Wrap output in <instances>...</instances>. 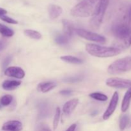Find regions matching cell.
<instances>
[{
  "instance_id": "6da1fadb",
  "label": "cell",
  "mask_w": 131,
  "mask_h": 131,
  "mask_svg": "<svg viewBox=\"0 0 131 131\" xmlns=\"http://www.w3.org/2000/svg\"><path fill=\"white\" fill-rule=\"evenodd\" d=\"M85 49L88 54L98 58L113 57L121 52V50L117 47H105L94 43H88Z\"/></svg>"
},
{
  "instance_id": "7a4b0ae2",
  "label": "cell",
  "mask_w": 131,
  "mask_h": 131,
  "mask_svg": "<svg viewBox=\"0 0 131 131\" xmlns=\"http://www.w3.org/2000/svg\"><path fill=\"white\" fill-rule=\"evenodd\" d=\"M98 0H82L70 10V14L76 17H88L93 15Z\"/></svg>"
},
{
  "instance_id": "3957f363",
  "label": "cell",
  "mask_w": 131,
  "mask_h": 131,
  "mask_svg": "<svg viewBox=\"0 0 131 131\" xmlns=\"http://www.w3.org/2000/svg\"><path fill=\"white\" fill-rule=\"evenodd\" d=\"M110 0H98L94 12L90 20V25L94 29H99L103 20L105 13L110 4Z\"/></svg>"
},
{
  "instance_id": "277c9868",
  "label": "cell",
  "mask_w": 131,
  "mask_h": 131,
  "mask_svg": "<svg viewBox=\"0 0 131 131\" xmlns=\"http://www.w3.org/2000/svg\"><path fill=\"white\" fill-rule=\"evenodd\" d=\"M130 70L131 56H127L112 63L107 69V72L112 75H116L127 72Z\"/></svg>"
},
{
  "instance_id": "5b68a950",
  "label": "cell",
  "mask_w": 131,
  "mask_h": 131,
  "mask_svg": "<svg viewBox=\"0 0 131 131\" xmlns=\"http://www.w3.org/2000/svg\"><path fill=\"white\" fill-rule=\"evenodd\" d=\"M113 34L120 40L124 42L131 35V29L127 22L118 23L112 27Z\"/></svg>"
},
{
  "instance_id": "8992f818",
  "label": "cell",
  "mask_w": 131,
  "mask_h": 131,
  "mask_svg": "<svg viewBox=\"0 0 131 131\" xmlns=\"http://www.w3.org/2000/svg\"><path fill=\"white\" fill-rule=\"evenodd\" d=\"M75 31L79 37L88 40L93 41L100 43H105L106 42V38L96 33L83 29H77Z\"/></svg>"
},
{
  "instance_id": "52a82bcc",
  "label": "cell",
  "mask_w": 131,
  "mask_h": 131,
  "mask_svg": "<svg viewBox=\"0 0 131 131\" xmlns=\"http://www.w3.org/2000/svg\"><path fill=\"white\" fill-rule=\"evenodd\" d=\"M106 84L108 86L119 89L131 88V80L118 78H109L106 80Z\"/></svg>"
},
{
  "instance_id": "ba28073f",
  "label": "cell",
  "mask_w": 131,
  "mask_h": 131,
  "mask_svg": "<svg viewBox=\"0 0 131 131\" xmlns=\"http://www.w3.org/2000/svg\"><path fill=\"white\" fill-rule=\"evenodd\" d=\"M119 100V95L118 92H115V93L113 95V97L111 98V101L110 102V104H109L108 107H107V110H106V111L104 112L103 115V119L104 120H108L110 117L111 116V115L114 113L115 110H116V107H117L118 102Z\"/></svg>"
},
{
  "instance_id": "9c48e42d",
  "label": "cell",
  "mask_w": 131,
  "mask_h": 131,
  "mask_svg": "<svg viewBox=\"0 0 131 131\" xmlns=\"http://www.w3.org/2000/svg\"><path fill=\"white\" fill-rule=\"evenodd\" d=\"M4 73L6 76L17 79H23L25 76V72L23 69L18 67H10L6 68Z\"/></svg>"
},
{
  "instance_id": "30bf717a",
  "label": "cell",
  "mask_w": 131,
  "mask_h": 131,
  "mask_svg": "<svg viewBox=\"0 0 131 131\" xmlns=\"http://www.w3.org/2000/svg\"><path fill=\"white\" fill-rule=\"evenodd\" d=\"M1 129L4 131H20L23 129V124L18 120H10L3 125Z\"/></svg>"
},
{
  "instance_id": "8fae6325",
  "label": "cell",
  "mask_w": 131,
  "mask_h": 131,
  "mask_svg": "<svg viewBox=\"0 0 131 131\" xmlns=\"http://www.w3.org/2000/svg\"><path fill=\"white\" fill-rule=\"evenodd\" d=\"M47 11H48L50 19L54 20V19H57L58 17L61 15L63 12V9L59 5L51 4L49 5L48 8H47Z\"/></svg>"
},
{
  "instance_id": "7c38bea8",
  "label": "cell",
  "mask_w": 131,
  "mask_h": 131,
  "mask_svg": "<svg viewBox=\"0 0 131 131\" xmlns=\"http://www.w3.org/2000/svg\"><path fill=\"white\" fill-rule=\"evenodd\" d=\"M78 103H79V99H73L67 101L66 103L64 104L63 106V111L64 113L67 115H70L77 107Z\"/></svg>"
},
{
  "instance_id": "4fadbf2b",
  "label": "cell",
  "mask_w": 131,
  "mask_h": 131,
  "mask_svg": "<svg viewBox=\"0 0 131 131\" xmlns=\"http://www.w3.org/2000/svg\"><path fill=\"white\" fill-rule=\"evenodd\" d=\"M62 24L63 35H65L69 38H70L73 36L74 32L75 31L74 24L67 19H63Z\"/></svg>"
},
{
  "instance_id": "5bb4252c",
  "label": "cell",
  "mask_w": 131,
  "mask_h": 131,
  "mask_svg": "<svg viewBox=\"0 0 131 131\" xmlns=\"http://www.w3.org/2000/svg\"><path fill=\"white\" fill-rule=\"evenodd\" d=\"M56 85H57V84L54 81L42 82V83H39L38 84L37 90H38V91L42 92V93H47V92H50L54 88H56Z\"/></svg>"
},
{
  "instance_id": "9a60e30c",
  "label": "cell",
  "mask_w": 131,
  "mask_h": 131,
  "mask_svg": "<svg viewBox=\"0 0 131 131\" xmlns=\"http://www.w3.org/2000/svg\"><path fill=\"white\" fill-rule=\"evenodd\" d=\"M21 84V81L17 80H5L2 83V88L5 90L11 91L16 89Z\"/></svg>"
},
{
  "instance_id": "2e32d148",
  "label": "cell",
  "mask_w": 131,
  "mask_h": 131,
  "mask_svg": "<svg viewBox=\"0 0 131 131\" xmlns=\"http://www.w3.org/2000/svg\"><path fill=\"white\" fill-rule=\"evenodd\" d=\"M131 102V88H129L128 90L125 93L122 102L121 110L122 112H126L129 108L130 104Z\"/></svg>"
},
{
  "instance_id": "e0dca14e",
  "label": "cell",
  "mask_w": 131,
  "mask_h": 131,
  "mask_svg": "<svg viewBox=\"0 0 131 131\" xmlns=\"http://www.w3.org/2000/svg\"><path fill=\"white\" fill-rule=\"evenodd\" d=\"M61 60L63 61L69 63L74 64V65H80V64L83 63V60L79 58L78 57L73 56H61Z\"/></svg>"
},
{
  "instance_id": "ac0fdd59",
  "label": "cell",
  "mask_w": 131,
  "mask_h": 131,
  "mask_svg": "<svg viewBox=\"0 0 131 131\" xmlns=\"http://www.w3.org/2000/svg\"><path fill=\"white\" fill-rule=\"evenodd\" d=\"M0 33L3 37H11L14 35V31L11 28L6 26L4 24H0Z\"/></svg>"
},
{
  "instance_id": "d6986e66",
  "label": "cell",
  "mask_w": 131,
  "mask_h": 131,
  "mask_svg": "<svg viewBox=\"0 0 131 131\" xmlns=\"http://www.w3.org/2000/svg\"><path fill=\"white\" fill-rule=\"evenodd\" d=\"M24 34L28 37L34 40H39L42 38V35L37 31L33 30V29H26L24 31Z\"/></svg>"
},
{
  "instance_id": "ffe728a7",
  "label": "cell",
  "mask_w": 131,
  "mask_h": 131,
  "mask_svg": "<svg viewBox=\"0 0 131 131\" xmlns=\"http://www.w3.org/2000/svg\"><path fill=\"white\" fill-rule=\"evenodd\" d=\"M69 40H70V38L67 37L65 35L61 34L56 35L54 38L55 42H56L57 44L61 45V46H62V45L67 44L69 42Z\"/></svg>"
},
{
  "instance_id": "44dd1931",
  "label": "cell",
  "mask_w": 131,
  "mask_h": 131,
  "mask_svg": "<svg viewBox=\"0 0 131 131\" xmlns=\"http://www.w3.org/2000/svg\"><path fill=\"white\" fill-rule=\"evenodd\" d=\"M14 97L11 95H5L0 98V104L2 106H8L12 103Z\"/></svg>"
},
{
  "instance_id": "7402d4cb",
  "label": "cell",
  "mask_w": 131,
  "mask_h": 131,
  "mask_svg": "<svg viewBox=\"0 0 131 131\" xmlns=\"http://www.w3.org/2000/svg\"><path fill=\"white\" fill-rule=\"evenodd\" d=\"M90 97L91 98L95 100H97L99 101H102V102H104L107 100V97L106 95L103 94V93H99V92H94V93H92L89 95Z\"/></svg>"
},
{
  "instance_id": "603a6c76",
  "label": "cell",
  "mask_w": 131,
  "mask_h": 131,
  "mask_svg": "<svg viewBox=\"0 0 131 131\" xmlns=\"http://www.w3.org/2000/svg\"><path fill=\"white\" fill-rule=\"evenodd\" d=\"M129 122V117L127 115H124L120 117V123H119V127L120 130H123L126 128Z\"/></svg>"
},
{
  "instance_id": "cb8c5ba5",
  "label": "cell",
  "mask_w": 131,
  "mask_h": 131,
  "mask_svg": "<svg viewBox=\"0 0 131 131\" xmlns=\"http://www.w3.org/2000/svg\"><path fill=\"white\" fill-rule=\"evenodd\" d=\"M60 115H61V110H60V107H56V111H55L54 116L53 120V129L56 130L57 129L58 126L59 122H60Z\"/></svg>"
},
{
  "instance_id": "d4e9b609",
  "label": "cell",
  "mask_w": 131,
  "mask_h": 131,
  "mask_svg": "<svg viewBox=\"0 0 131 131\" xmlns=\"http://www.w3.org/2000/svg\"><path fill=\"white\" fill-rule=\"evenodd\" d=\"M84 79V76L83 75H76V76H71V77H68L64 79V82L65 83H75L80 82L83 80Z\"/></svg>"
},
{
  "instance_id": "484cf974",
  "label": "cell",
  "mask_w": 131,
  "mask_h": 131,
  "mask_svg": "<svg viewBox=\"0 0 131 131\" xmlns=\"http://www.w3.org/2000/svg\"><path fill=\"white\" fill-rule=\"evenodd\" d=\"M0 19H1L3 21L6 22V23H8V24H18L17 20H15V19H12V17H10L7 16V15H1V16H0Z\"/></svg>"
},
{
  "instance_id": "4316f807",
  "label": "cell",
  "mask_w": 131,
  "mask_h": 131,
  "mask_svg": "<svg viewBox=\"0 0 131 131\" xmlns=\"http://www.w3.org/2000/svg\"><path fill=\"white\" fill-rule=\"evenodd\" d=\"M12 60V57L11 56H8L7 57L5 58L3 60L2 62V65H1V67H2L3 69H6V67H8V65L10 63Z\"/></svg>"
},
{
  "instance_id": "83f0119b",
  "label": "cell",
  "mask_w": 131,
  "mask_h": 131,
  "mask_svg": "<svg viewBox=\"0 0 131 131\" xmlns=\"http://www.w3.org/2000/svg\"><path fill=\"white\" fill-rule=\"evenodd\" d=\"M72 92L71 90H61L60 92V94L63 96L70 95L72 94Z\"/></svg>"
},
{
  "instance_id": "f1b7e54d",
  "label": "cell",
  "mask_w": 131,
  "mask_h": 131,
  "mask_svg": "<svg viewBox=\"0 0 131 131\" xmlns=\"http://www.w3.org/2000/svg\"><path fill=\"white\" fill-rule=\"evenodd\" d=\"M6 46V42L3 40H0V51H3Z\"/></svg>"
},
{
  "instance_id": "f546056e",
  "label": "cell",
  "mask_w": 131,
  "mask_h": 131,
  "mask_svg": "<svg viewBox=\"0 0 131 131\" xmlns=\"http://www.w3.org/2000/svg\"><path fill=\"white\" fill-rule=\"evenodd\" d=\"M38 131H51V129L48 127L47 126H46V125H40Z\"/></svg>"
},
{
  "instance_id": "4dcf8cb0",
  "label": "cell",
  "mask_w": 131,
  "mask_h": 131,
  "mask_svg": "<svg viewBox=\"0 0 131 131\" xmlns=\"http://www.w3.org/2000/svg\"><path fill=\"white\" fill-rule=\"evenodd\" d=\"M76 127H77L76 124H72V125H70V126L67 129L66 131H75V129H76Z\"/></svg>"
},
{
  "instance_id": "1f68e13d",
  "label": "cell",
  "mask_w": 131,
  "mask_h": 131,
  "mask_svg": "<svg viewBox=\"0 0 131 131\" xmlns=\"http://www.w3.org/2000/svg\"><path fill=\"white\" fill-rule=\"evenodd\" d=\"M6 14H7V11L5 9L3 8H0V16L6 15Z\"/></svg>"
},
{
  "instance_id": "d6a6232c",
  "label": "cell",
  "mask_w": 131,
  "mask_h": 131,
  "mask_svg": "<svg viewBox=\"0 0 131 131\" xmlns=\"http://www.w3.org/2000/svg\"><path fill=\"white\" fill-rule=\"evenodd\" d=\"M2 107H3V106H1V104H0V110H1V109L2 108Z\"/></svg>"
},
{
  "instance_id": "836d02e7",
  "label": "cell",
  "mask_w": 131,
  "mask_h": 131,
  "mask_svg": "<svg viewBox=\"0 0 131 131\" xmlns=\"http://www.w3.org/2000/svg\"><path fill=\"white\" fill-rule=\"evenodd\" d=\"M130 9H131V8H130Z\"/></svg>"
}]
</instances>
